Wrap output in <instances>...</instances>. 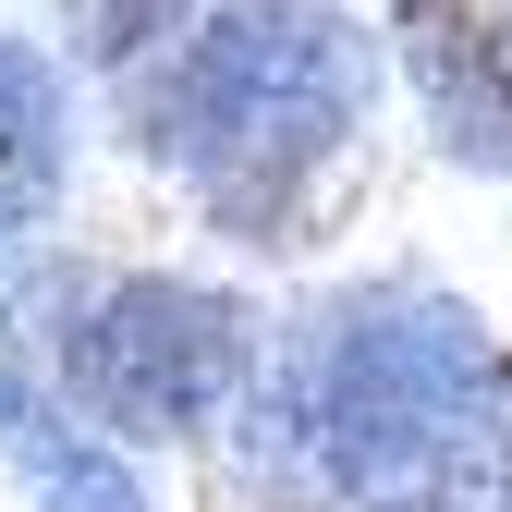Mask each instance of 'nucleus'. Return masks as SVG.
<instances>
[{
  "label": "nucleus",
  "mask_w": 512,
  "mask_h": 512,
  "mask_svg": "<svg viewBox=\"0 0 512 512\" xmlns=\"http://www.w3.org/2000/svg\"><path fill=\"white\" fill-rule=\"evenodd\" d=\"M244 378V317L220 293H171V281H122L74 342H61V391L110 427H196L220 415V391Z\"/></svg>",
  "instance_id": "nucleus-1"
},
{
  "label": "nucleus",
  "mask_w": 512,
  "mask_h": 512,
  "mask_svg": "<svg viewBox=\"0 0 512 512\" xmlns=\"http://www.w3.org/2000/svg\"><path fill=\"white\" fill-rule=\"evenodd\" d=\"M61 135H74V110H61L49 49L0 37V244L49 220V196H61Z\"/></svg>",
  "instance_id": "nucleus-2"
},
{
  "label": "nucleus",
  "mask_w": 512,
  "mask_h": 512,
  "mask_svg": "<svg viewBox=\"0 0 512 512\" xmlns=\"http://www.w3.org/2000/svg\"><path fill=\"white\" fill-rule=\"evenodd\" d=\"M415 61H427L439 110L464 122V147L512 159V25H488V13H452V0H415Z\"/></svg>",
  "instance_id": "nucleus-3"
},
{
  "label": "nucleus",
  "mask_w": 512,
  "mask_h": 512,
  "mask_svg": "<svg viewBox=\"0 0 512 512\" xmlns=\"http://www.w3.org/2000/svg\"><path fill=\"white\" fill-rule=\"evenodd\" d=\"M0 439H13V464H25V488H37L49 512H147L135 476H122L110 452H86V439L61 427L49 403H25V391H0Z\"/></svg>",
  "instance_id": "nucleus-4"
},
{
  "label": "nucleus",
  "mask_w": 512,
  "mask_h": 512,
  "mask_svg": "<svg viewBox=\"0 0 512 512\" xmlns=\"http://www.w3.org/2000/svg\"><path fill=\"white\" fill-rule=\"evenodd\" d=\"M74 25H86V49H98V61H135V49L171 25V0H74Z\"/></svg>",
  "instance_id": "nucleus-5"
}]
</instances>
